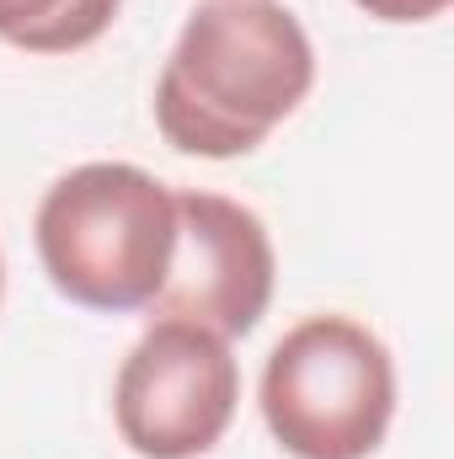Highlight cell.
Wrapping results in <instances>:
<instances>
[{"mask_svg": "<svg viewBox=\"0 0 454 459\" xmlns=\"http://www.w3.org/2000/svg\"><path fill=\"white\" fill-rule=\"evenodd\" d=\"M310 86L316 48L284 0H204L155 81V128L182 155H251Z\"/></svg>", "mask_w": 454, "mask_h": 459, "instance_id": "1", "label": "cell"}, {"mask_svg": "<svg viewBox=\"0 0 454 459\" xmlns=\"http://www.w3.org/2000/svg\"><path fill=\"white\" fill-rule=\"evenodd\" d=\"M48 283L86 310H150L177 251V193L128 160L65 171L38 204Z\"/></svg>", "mask_w": 454, "mask_h": 459, "instance_id": "2", "label": "cell"}, {"mask_svg": "<svg viewBox=\"0 0 454 459\" xmlns=\"http://www.w3.org/2000/svg\"><path fill=\"white\" fill-rule=\"evenodd\" d=\"M390 417V347L353 316H305L267 352L262 422L294 459H369Z\"/></svg>", "mask_w": 454, "mask_h": 459, "instance_id": "3", "label": "cell"}, {"mask_svg": "<svg viewBox=\"0 0 454 459\" xmlns=\"http://www.w3.org/2000/svg\"><path fill=\"white\" fill-rule=\"evenodd\" d=\"M240 363L225 337L193 321H150L113 379V417L139 459H198L225 438Z\"/></svg>", "mask_w": 454, "mask_h": 459, "instance_id": "4", "label": "cell"}, {"mask_svg": "<svg viewBox=\"0 0 454 459\" xmlns=\"http://www.w3.org/2000/svg\"><path fill=\"white\" fill-rule=\"evenodd\" d=\"M273 240L262 220L220 193H177V251L150 299L155 321H193L214 337H246L273 299Z\"/></svg>", "mask_w": 454, "mask_h": 459, "instance_id": "5", "label": "cell"}, {"mask_svg": "<svg viewBox=\"0 0 454 459\" xmlns=\"http://www.w3.org/2000/svg\"><path fill=\"white\" fill-rule=\"evenodd\" d=\"M123 0H0V38L27 54H70L113 27Z\"/></svg>", "mask_w": 454, "mask_h": 459, "instance_id": "6", "label": "cell"}, {"mask_svg": "<svg viewBox=\"0 0 454 459\" xmlns=\"http://www.w3.org/2000/svg\"><path fill=\"white\" fill-rule=\"evenodd\" d=\"M358 11H369L374 22H433L450 11V0H353Z\"/></svg>", "mask_w": 454, "mask_h": 459, "instance_id": "7", "label": "cell"}, {"mask_svg": "<svg viewBox=\"0 0 454 459\" xmlns=\"http://www.w3.org/2000/svg\"><path fill=\"white\" fill-rule=\"evenodd\" d=\"M0 289H5V262H0Z\"/></svg>", "mask_w": 454, "mask_h": 459, "instance_id": "8", "label": "cell"}]
</instances>
